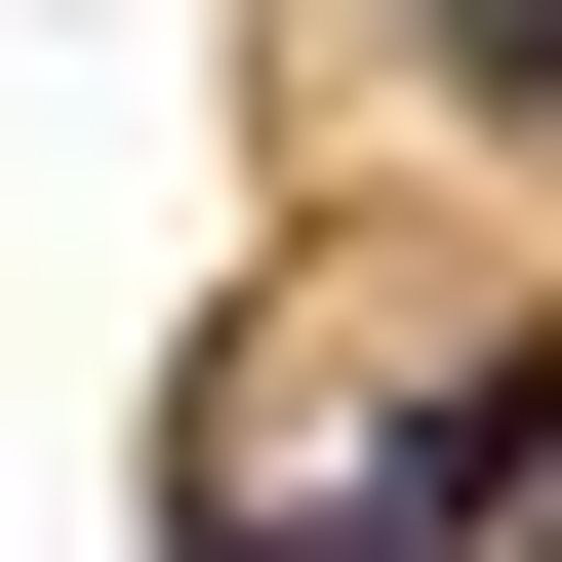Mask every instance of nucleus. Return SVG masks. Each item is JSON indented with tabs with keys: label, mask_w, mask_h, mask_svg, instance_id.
Segmentation results:
<instances>
[{
	"label": "nucleus",
	"mask_w": 562,
	"mask_h": 562,
	"mask_svg": "<svg viewBox=\"0 0 562 562\" xmlns=\"http://www.w3.org/2000/svg\"><path fill=\"white\" fill-rule=\"evenodd\" d=\"M402 41H442V81H482V121H562V0H402Z\"/></svg>",
	"instance_id": "2"
},
{
	"label": "nucleus",
	"mask_w": 562,
	"mask_h": 562,
	"mask_svg": "<svg viewBox=\"0 0 562 562\" xmlns=\"http://www.w3.org/2000/svg\"><path fill=\"white\" fill-rule=\"evenodd\" d=\"M522 482H562V322H482V362L402 402L362 482H322V562H482V522H522Z\"/></svg>",
	"instance_id": "1"
}]
</instances>
